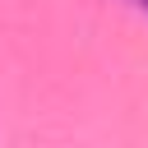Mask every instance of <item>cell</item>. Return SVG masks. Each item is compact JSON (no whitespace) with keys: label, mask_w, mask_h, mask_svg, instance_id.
I'll use <instances>...</instances> for the list:
<instances>
[{"label":"cell","mask_w":148,"mask_h":148,"mask_svg":"<svg viewBox=\"0 0 148 148\" xmlns=\"http://www.w3.org/2000/svg\"><path fill=\"white\" fill-rule=\"evenodd\" d=\"M130 5H139V9H148V0H130Z\"/></svg>","instance_id":"1"}]
</instances>
